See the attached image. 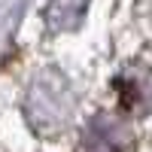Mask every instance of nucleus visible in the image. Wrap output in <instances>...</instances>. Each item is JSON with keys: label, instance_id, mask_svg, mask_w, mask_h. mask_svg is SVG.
<instances>
[{"label": "nucleus", "instance_id": "1", "mask_svg": "<svg viewBox=\"0 0 152 152\" xmlns=\"http://www.w3.org/2000/svg\"><path fill=\"white\" fill-rule=\"evenodd\" d=\"M73 107H76L73 88H70V79L61 70L46 67L43 73L34 76V82L28 88L24 110H28V119L37 131H43V134L61 131L70 122Z\"/></svg>", "mask_w": 152, "mask_h": 152}, {"label": "nucleus", "instance_id": "2", "mask_svg": "<svg viewBox=\"0 0 152 152\" xmlns=\"http://www.w3.org/2000/svg\"><path fill=\"white\" fill-rule=\"evenodd\" d=\"M134 134L128 122L110 113H94L82 131V152H131Z\"/></svg>", "mask_w": 152, "mask_h": 152}, {"label": "nucleus", "instance_id": "3", "mask_svg": "<svg viewBox=\"0 0 152 152\" xmlns=\"http://www.w3.org/2000/svg\"><path fill=\"white\" fill-rule=\"evenodd\" d=\"M116 88L122 94V104L137 116H149L152 113V52H143L137 61L119 73Z\"/></svg>", "mask_w": 152, "mask_h": 152}, {"label": "nucleus", "instance_id": "4", "mask_svg": "<svg viewBox=\"0 0 152 152\" xmlns=\"http://www.w3.org/2000/svg\"><path fill=\"white\" fill-rule=\"evenodd\" d=\"M88 0H49L46 3V24L52 31H76L85 18Z\"/></svg>", "mask_w": 152, "mask_h": 152}]
</instances>
